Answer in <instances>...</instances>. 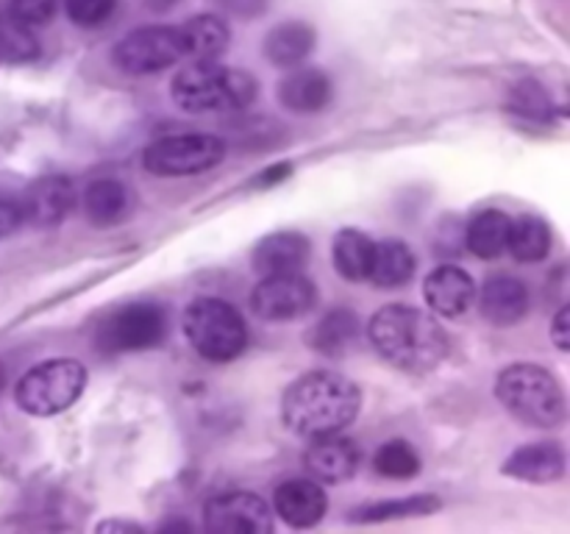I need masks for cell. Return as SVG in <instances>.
<instances>
[{"label":"cell","instance_id":"1","mask_svg":"<svg viewBox=\"0 0 570 534\" xmlns=\"http://www.w3.org/2000/svg\"><path fill=\"white\" fill-rule=\"evenodd\" d=\"M362 393L351 378L332 370H312L295 378L282 398V417L301 437L340 434L356 421Z\"/></svg>","mask_w":570,"mask_h":534},{"label":"cell","instance_id":"2","mask_svg":"<svg viewBox=\"0 0 570 534\" xmlns=\"http://www.w3.org/2000/svg\"><path fill=\"white\" fill-rule=\"evenodd\" d=\"M367 334H371L373 348L390 365L415 373V376L434 370L449 356V337L438 317L415 309V306H384L373 315Z\"/></svg>","mask_w":570,"mask_h":534},{"label":"cell","instance_id":"3","mask_svg":"<svg viewBox=\"0 0 570 534\" xmlns=\"http://www.w3.org/2000/svg\"><path fill=\"white\" fill-rule=\"evenodd\" d=\"M173 103L189 115L239 111L256 98V81L239 67H226L217 59L189 61L173 78Z\"/></svg>","mask_w":570,"mask_h":534},{"label":"cell","instance_id":"4","mask_svg":"<svg viewBox=\"0 0 570 534\" xmlns=\"http://www.w3.org/2000/svg\"><path fill=\"white\" fill-rule=\"evenodd\" d=\"M495 395L521 423L554 428L566 421V393L554 373L540 365H510L495 382Z\"/></svg>","mask_w":570,"mask_h":534},{"label":"cell","instance_id":"5","mask_svg":"<svg viewBox=\"0 0 570 534\" xmlns=\"http://www.w3.org/2000/svg\"><path fill=\"white\" fill-rule=\"evenodd\" d=\"M184 334L209 362L237 359L248 343L243 315L220 298H198L184 309Z\"/></svg>","mask_w":570,"mask_h":534},{"label":"cell","instance_id":"6","mask_svg":"<svg viewBox=\"0 0 570 534\" xmlns=\"http://www.w3.org/2000/svg\"><path fill=\"white\" fill-rule=\"evenodd\" d=\"M87 387V367L76 359H48L17 382V406L33 417L70 409Z\"/></svg>","mask_w":570,"mask_h":534},{"label":"cell","instance_id":"7","mask_svg":"<svg viewBox=\"0 0 570 534\" xmlns=\"http://www.w3.org/2000/svg\"><path fill=\"white\" fill-rule=\"evenodd\" d=\"M226 156V142L215 134H176L159 137L145 148V170L154 176H195L212 170Z\"/></svg>","mask_w":570,"mask_h":534},{"label":"cell","instance_id":"8","mask_svg":"<svg viewBox=\"0 0 570 534\" xmlns=\"http://www.w3.org/2000/svg\"><path fill=\"white\" fill-rule=\"evenodd\" d=\"M167 315L156 304H128L104 317L95 334V345L104 354H128V350L154 348L165 339Z\"/></svg>","mask_w":570,"mask_h":534},{"label":"cell","instance_id":"9","mask_svg":"<svg viewBox=\"0 0 570 534\" xmlns=\"http://www.w3.org/2000/svg\"><path fill=\"white\" fill-rule=\"evenodd\" d=\"M184 59L178 28L170 26H145L126 33L115 44V65L131 76H148L173 67Z\"/></svg>","mask_w":570,"mask_h":534},{"label":"cell","instance_id":"10","mask_svg":"<svg viewBox=\"0 0 570 534\" xmlns=\"http://www.w3.org/2000/svg\"><path fill=\"white\" fill-rule=\"evenodd\" d=\"M317 289L301 273H282V276H265L250 293V309L262 320H295L306 312L315 309Z\"/></svg>","mask_w":570,"mask_h":534},{"label":"cell","instance_id":"11","mask_svg":"<svg viewBox=\"0 0 570 534\" xmlns=\"http://www.w3.org/2000/svg\"><path fill=\"white\" fill-rule=\"evenodd\" d=\"M206 528L215 534H271L273 512L265 498L254 493H223L206 501Z\"/></svg>","mask_w":570,"mask_h":534},{"label":"cell","instance_id":"12","mask_svg":"<svg viewBox=\"0 0 570 534\" xmlns=\"http://www.w3.org/2000/svg\"><path fill=\"white\" fill-rule=\"evenodd\" d=\"M76 206V187L65 176H45L31 184L26 198L20 200L22 220L33 222L39 228L59 226L70 209Z\"/></svg>","mask_w":570,"mask_h":534},{"label":"cell","instance_id":"13","mask_svg":"<svg viewBox=\"0 0 570 534\" xmlns=\"http://www.w3.org/2000/svg\"><path fill=\"white\" fill-rule=\"evenodd\" d=\"M423 295L434 315L460 317L471 309L473 298H476V281L462 267L443 265L429 273L423 281Z\"/></svg>","mask_w":570,"mask_h":534},{"label":"cell","instance_id":"14","mask_svg":"<svg viewBox=\"0 0 570 534\" xmlns=\"http://www.w3.org/2000/svg\"><path fill=\"white\" fill-rule=\"evenodd\" d=\"M304 465L317 482L340 484L354 476L356 467H360V448L340 434L312 437V445L304 454Z\"/></svg>","mask_w":570,"mask_h":534},{"label":"cell","instance_id":"15","mask_svg":"<svg viewBox=\"0 0 570 534\" xmlns=\"http://www.w3.org/2000/svg\"><path fill=\"white\" fill-rule=\"evenodd\" d=\"M278 100L295 115H317L332 103V78L317 67H289L278 83Z\"/></svg>","mask_w":570,"mask_h":534},{"label":"cell","instance_id":"16","mask_svg":"<svg viewBox=\"0 0 570 534\" xmlns=\"http://www.w3.org/2000/svg\"><path fill=\"white\" fill-rule=\"evenodd\" d=\"M276 512L293 528H312L323 521L328 510L326 490L309 478H293L276 490Z\"/></svg>","mask_w":570,"mask_h":534},{"label":"cell","instance_id":"17","mask_svg":"<svg viewBox=\"0 0 570 534\" xmlns=\"http://www.w3.org/2000/svg\"><path fill=\"white\" fill-rule=\"evenodd\" d=\"M501 471L518 482L551 484L566 476V451L560 443H529L512 451Z\"/></svg>","mask_w":570,"mask_h":534},{"label":"cell","instance_id":"18","mask_svg":"<svg viewBox=\"0 0 570 534\" xmlns=\"http://www.w3.org/2000/svg\"><path fill=\"white\" fill-rule=\"evenodd\" d=\"M306 261H309V239L298 231L267 234L254 248V270L259 276L301 273Z\"/></svg>","mask_w":570,"mask_h":534},{"label":"cell","instance_id":"19","mask_svg":"<svg viewBox=\"0 0 570 534\" xmlns=\"http://www.w3.org/2000/svg\"><path fill=\"white\" fill-rule=\"evenodd\" d=\"M479 309L495 326H512L529 312L527 284L512 276H493L479 293Z\"/></svg>","mask_w":570,"mask_h":534},{"label":"cell","instance_id":"20","mask_svg":"<svg viewBox=\"0 0 570 534\" xmlns=\"http://www.w3.org/2000/svg\"><path fill=\"white\" fill-rule=\"evenodd\" d=\"M178 39H181L184 59L193 61H212L220 59L228 48V31L226 20L217 14H198L193 20H187L184 26H178Z\"/></svg>","mask_w":570,"mask_h":534},{"label":"cell","instance_id":"21","mask_svg":"<svg viewBox=\"0 0 570 534\" xmlns=\"http://www.w3.org/2000/svg\"><path fill=\"white\" fill-rule=\"evenodd\" d=\"M315 50V28L309 22L287 20L265 37V56L276 67H298Z\"/></svg>","mask_w":570,"mask_h":534},{"label":"cell","instance_id":"22","mask_svg":"<svg viewBox=\"0 0 570 534\" xmlns=\"http://www.w3.org/2000/svg\"><path fill=\"white\" fill-rule=\"evenodd\" d=\"M83 215L100 228L117 226L131 211V189L117 178H98L83 189Z\"/></svg>","mask_w":570,"mask_h":534},{"label":"cell","instance_id":"23","mask_svg":"<svg viewBox=\"0 0 570 534\" xmlns=\"http://www.w3.org/2000/svg\"><path fill=\"white\" fill-rule=\"evenodd\" d=\"M415 276V254L410 245L401 239H384V243L373 245V261H371V278L376 287H401Z\"/></svg>","mask_w":570,"mask_h":534},{"label":"cell","instance_id":"24","mask_svg":"<svg viewBox=\"0 0 570 534\" xmlns=\"http://www.w3.org/2000/svg\"><path fill=\"white\" fill-rule=\"evenodd\" d=\"M510 228L512 217L499 209H488L476 215L468 226V248L479 256V259H499L510 245Z\"/></svg>","mask_w":570,"mask_h":534},{"label":"cell","instance_id":"25","mask_svg":"<svg viewBox=\"0 0 570 534\" xmlns=\"http://www.w3.org/2000/svg\"><path fill=\"white\" fill-rule=\"evenodd\" d=\"M373 239L356 228H345L334 237V267L348 281H365L373 261Z\"/></svg>","mask_w":570,"mask_h":534},{"label":"cell","instance_id":"26","mask_svg":"<svg viewBox=\"0 0 570 534\" xmlns=\"http://www.w3.org/2000/svg\"><path fill=\"white\" fill-rule=\"evenodd\" d=\"M360 332V320L351 309H332L328 315H323L317 320V326L312 328L309 343L312 348L321 350L326 356H340L345 348H351V343L356 339Z\"/></svg>","mask_w":570,"mask_h":534},{"label":"cell","instance_id":"27","mask_svg":"<svg viewBox=\"0 0 570 534\" xmlns=\"http://www.w3.org/2000/svg\"><path fill=\"white\" fill-rule=\"evenodd\" d=\"M440 510V498L434 495H412V498H395V501H376L354 510L351 521L354 523H387L401 521V517H417L432 515Z\"/></svg>","mask_w":570,"mask_h":534},{"label":"cell","instance_id":"28","mask_svg":"<svg viewBox=\"0 0 570 534\" xmlns=\"http://www.w3.org/2000/svg\"><path fill=\"white\" fill-rule=\"evenodd\" d=\"M518 261H540L551 250V231L540 217H521L512 220L510 245H507Z\"/></svg>","mask_w":570,"mask_h":534},{"label":"cell","instance_id":"29","mask_svg":"<svg viewBox=\"0 0 570 534\" xmlns=\"http://www.w3.org/2000/svg\"><path fill=\"white\" fill-rule=\"evenodd\" d=\"M373 467L387 478H412L421 473V456L406 439H390L376 451Z\"/></svg>","mask_w":570,"mask_h":534},{"label":"cell","instance_id":"30","mask_svg":"<svg viewBox=\"0 0 570 534\" xmlns=\"http://www.w3.org/2000/svg\"><path fill=\"white\" fill-rule=\"evenodd\" d=\"M59 11V0H9V20L20 28H42Z\"/></svg>","mask_w":570,"mask_h":534},{"label":"cell","instance_id":"31","mask_svg":"<svg viewBox=\"0 0 570 534\" xmlns=\"http://www.w3.org/2000/svg\"><path fill=\"white\" fill-rule=\"evenodd\" d=\"M117 0H65L67 17L81 28H95L106 22L115 11Z\"/></svg>","mask_w":570,"mask_h":534},{"label":"cell","instance_id":"32","mask_svg":"<svg viewBox=\"0 0 570 534\" xmlns=\"http://www.w3.org/2000/svg\"><path fill=\"white\" fill-rule=\"evenodd\" d=\"M215 3L228 14L239 17V20H254V17L265 14L271 0H215Z\"/></svg>","mask_w":570,"mask_h":534},{"label":"cell","instance_id":"33","mask_svg":"<svg viewBox=\"0 0 570 534\" xmlns=\"http://www.w3.org/2000/svg\"><path fill=\"white\" fill-rule=\"evenodd\" d=\"M22 222V209L17 200L0 198V237H9Z\"/></svg>","mask_w":570,"mask_h":534},{"label":"cell","instance_id":"34","mask_svg":"<svg viewBox=\"0 0 570 534\" xmlns=\"http://www.w3.org/2000/svg\"><path fill=\"white\" fill-rule=\"evenodd\" d=\"M551 337H554V345L560 350L570 348V309L562 306L554 317V328H551Z\"/></svg>","mask_w":570,"mask_h":534},{"label":"cell","instance_id":"35","mask_svg":"<svg viewBox=\"0 0 570 534\" xmlns=\"http://www.w3.org/2000/svg\"><path fill=\"white\" fill-rule=\"evenodd\" d=\"M289 172H293V167L289 165H273L271 170H265L259 176V187H273V184H282Z\"/></svg>","mask_w":570,"mask_h":534},{"label":"cell","instance_id":"36","mask_svg":"<svg viewBox=\"0 0 570 534\" xmlns=\"http://www.w3.org/2000/svg\"><path fill=\"white\" fill-rule=\"evenodd\" d=\"M98 532H142L137 523H122V521H106L100 523Z\"/></svg>","mask_w":570,"mask_h":534},{"label":"cell","instance_id":"37","mask_svg":"<svg viewBox=\"0 0 570 534\" xmlns=\"http://www.w3.org/2000/svg\"><path fill=\"white\" fill-rule=\"evenodd\" d=\"M178 3H181V0H145V6H148L150 11H156V14H165V11L176 9Z\"/></svg>","mask_w":570,"mask_h":534},{"label":"cell","instance_id":"38","mask_svg":"<svg viewBox=\"0 0 570 534\" xmlns=\"http://www.w3.org/2000/svg\"><path fill=\"white\" fill-rule=\"evenodd\" d=\"M3 378H6V373H3V365H0V389H3Z\"/></svg>","mask_w":570,"mask_h":534}]
</instances>
